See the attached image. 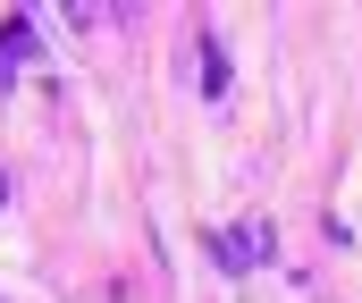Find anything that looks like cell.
<instances>
[{"mask_svg": "<svg viewBox=\"0 0 362 303\" xmlns=\"http://www.w3.org/2000/svg\"><path fill=\"white\" fill-rule=\"evenodd\" d=\"M17 59H34V17H17V25L0 34V85L17 76Z\"/></svg>", "mask_w": 362, "mask_h": 303, "instance_id": "6da1fadb", "label": "cell"}, {"mask_svg": "<svg viewBox=\"0 0 362 303\" xmlns=\"http://www.w3.org/2000/svg\"><path fill=\"white\" fill-rule=\"evenodd\" d=\"M202 93H211V101L228 93V59H219V42H211V34H202Z\"/></svg>", "mask_w": 362, "mask_h": 303, "instance_id": "7a4b0ae2", "label": "cell"}]
</instances>
